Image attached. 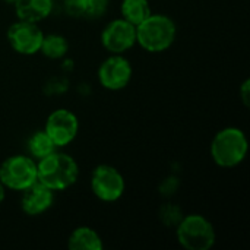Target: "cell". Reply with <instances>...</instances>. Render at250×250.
<instances>
[{
    "label": "cell",
    "instance_id": "6",
    "mask_svg": "<svg viewBox=\"0 0 250 250\" xmlns=\"http://www.w3.org/2000/svg\"><path fill=\"white\" fill-rule=\"evenodd\" d=\"M125 189V177L113 166L101 164L91 174V190L103 202H116L123 196Z\"/></svg>",
    "mask_w": 250,
    "mask_h": 250
},
{
    "label": "cell",
    "instance_id": "16",
    "mask_svg": "<svg viewBox=\"0 0 250 250\" xmlns=\"http://www.w3.org/2000/svg\"><path fill=\"white\" fill-rule=\"evenodd\" d=\"M56 149L57 146L44 130H38L32 133L28 139V151L34 160H41L50 155L51 152H54Z\"/></svg>",
    "mask_w": 250,
    "mask_h": 250
},
{
    "label": "cell",
    "instance_id": "5",
    "mask_svg": "<svg viewBox=\"0 0 250 250\" xmlns=\"http://www.w3.org/2000/svg\"><path fill=\"white\" fill-rule=\"evenodd\" d=\"M37 182V163L28 155H12L0 164V183L10 190L22 192Z\"/></svg>",
    "mask_w": 250,
    "mask_h": 250
},
{
    "label": "cell",
    "instance_id": "10",
    "mask_svg": "<svg viewBox=\"0 0 250 250\" xmlns=\"http://www.w3.org/2000/svg\"><path fill=\"white\" fill-rule=\"evenodd\" d=\"M79 130V122L75 113L59 108L54 110L45 122L44 132L50 136V139L54 142L57 148H63L69 145L78 135Z\"/></svg>",
    "mask_w": 250,
    "mask_h": 250
},
{
    "label": "cell",
    "instance_id": "22",
    "mask_svg": "<svg viewBox=\"0 0 250 250\" xmlns=\"http://www.w3.org/2000/svg\"><path fill=\"white\" fill-rule=\"evenodd\" d=\"M63 1H64V0H63Z\"/></svg>",
    "mask_w": 250,
    "mask_h": 250
},
{
    "label": "cell",
    "instance_id": "20",
    "mask_svg": "<svg viewBox=\"0 0 250 250\" xmlns=\"http://www.w3.org/2000/svg\"><path fill=\"white\" fill-rule=\"evenodd\" d=\"M4 196H6V188L0 183V205H1L3 201H4Z\"/></svg>",
    "mask_w": 250,
    "mask_h": 250
},
{
    "label": "cell",
    "instance_id": "12",
    "mask_svg": "<svg viewBox=\"0 0 250 250\" xmlns=\"http://www.w3.org/2000/svg\"><path fill=\"white\" fill-rule=\"evenodd\" d=\"M13 4L18 19L35 23L44 21L53 10V0H15Z\"/></svg>",
    "mask_w": 250,
    "mask_h": 250
},
{
    "label": "cell",
    "instance_id": "13",
    "mask_svg": "<svg viewBox=\"0 0 250 250\" xmlns=\"http://www.w3.org/2000/svg\"><path fill=\"white\" fill-rule=\"evenodd\" d=\"M67 248L70 250H103L104 243L95 230L89 227H78L70 233Z\"/></svg>",
    "mask_w": 250,
    "mask_h": 250
},
{
    "label": "cell",
    "instance_id": "9",
    "mask_svg": "<svg viewBox=\"0 0 250 250\" xmlns=\"http://www.w3.org/2000/svg\"><path fill=\"white\" fill-rule=\"evenodd\" d=\"M101 42L110 54H125L136 44V26L123 18L114 19L103 29Z\"/></svg>",
    "mask_w": 250,
    "mask_h": 250
},
{
    "label": "cell",
    "instance_id": "8",
    "mask_svg": "<svg viewBox=\"0 0 250 250\" xmlns=\"http://www.w3.org/2000/svg\"><path fill=\"white\" fill-rule=\"evenodd\" d=\"M132 73V64L123 54H110L98 67V81L108 91H120L129 85Z\"/></svg>",
    "mask_w": 250,
    "mask_h": 250
},
{
    "label": "cell",
    "instance_id": "19",
    "mask_svg": "<svg viewBox=\"0 0 250 250\" xmlns=\"http://www.w3.org/2000/svg\"><path fill=\"white\" fill-rule=\"evenodd\" d=\"M240 97H242V101L245 104V107H249L250 105V81L246 79L242 86H240Z\"/></svg>",
    "mask_w": 250,
    "mask_h": 250
},
{
    "label": "cell",
    "instance_id": "18",
    "mask_svg": "<svg viewBox=\"0 0 250 250\" xmlns=\"http://www.w3.org/2000/svg\"><path fill=\"white\" fill-rule=\"evenodd\" d=\"M160 218L167 227H176L183 218V212L174 204H164L160 209Z\"/></svg>",
    "mask_w": 250,
    "mask_h": 250
},
{
    "label": "cell",
    "instance_id": "7",
    "mask_svg": "<svg viewBox=\"0 0 250 250\" xmlns=\"http://www.w3.org/2000/svg\"><path fill=\"white\" fill-rule=\"evenodd\" d=\"M44 34L35 22L18 19L7 29V41L13 51L32 56L40 51Z\"/></svg>",
    "mask_w": 250,
    "mask_h": 250
},
{
    "label": "cell",
    "instance_id": "4",
    "mask_svg": "<svg viewBox=\"0 0 250 250\" xmlns=\"http://www.w3.org/2000/svg\"><path fill=\"white\" fill-rule=\"evenodd\" d=\"M176 237L186 250H209L217 240V233L209 220L199 214L183 215L176 226Z\"/></svg>",
    "mask_w": 250,
    "mask_h": 250
},
{
    "label": "cell",
    "instance_id": "2",
    "mask_svg": "<svg viewBox=\"0 0 250 250\" xmlns=\"http://www.w3.org/2000/svg\"><path fill=\"white\" fill-rule=\"evenodd\" d=\"M177 26L167 15L151 13L136 26V42L149 53H161L170 48L176 40Z\"/></svg>",
    "mask_w": 250,
    "mask_h": 250
},
{
    "label": "cell",
    "instance_id": "1",
    "mask_svg": "<svg viewBox=\"0 0 250 250\" xmlns=\"http://www.w3.org/2000/svg\"><path fill=\"white\" fill-rule=\"evenodd\" d=\"M78 177L79 166L69 154L54 151L37 163V180L53 192L69 189Z\"/></svg>",
    "mask_w": 250,
    "mask_h": 250
},
{
    "label": "cell",
    "instance_id": "21",
    "mask_svg": "<svg viewBox=\"0 0 250 250\" xmlns=\"http://www.w3.org/2000/svg\"><path fill=\"white\" fill-rule=\"evenodd\" d=\"M7 1H12V3H13V1H15V0H7Z\"/></svg>",
    "mask_w": 250,
    "mask_h": 250
},
{
    "label": "cell",
    "instance_id": "17",
    "mask_svg": "<svg viewBox=\"0 0 250 250\" xmlns=\"http://www.w3.org/2000/svg\"><path fill=\"white\" fill-rule=\"evenodd\" d=\"M67 50H69L67 40L59 34L44 35L42 42H41V48H40V51L51 60H57V59L64 57Z\"/></svg>",
    "mask_w": 250,
    "mask_h": 250
},
{
    "label": "cell",
    "instance_id": "14",
    "mask_svg": "<svg viewBox=\"0 0 250 250\" xmlns=\"http://www.w3.org/2000/svg\"><path fill=\"white\" fill-rule=\"evenodd\" d=\"M66 10L72 16L100 18L107 12L108 0H64Z\"/></svg>",
    "mask_w": 250,
    "mask_h": 250
},
{
    "label": "cell",
    "instance_id": "11",
    "mask_svg": "<svg viewBox=\"0 0 250 250\" xmlns=\"http://www.w3.org/2000/svg\"><path fill=\"white\" fill-rule=\"evenodd\" d=\"M54 202V192L38 180L22 190L21 208L26 215L35 217L47 212Z\"/></svg>",
    "mask_w": 250,
    "mask_h": 250
},
{
    "label": "cell",
    "instance_id": "3",
    "mask_svg": "<svg viewBox=\"0 0 250 250\" xmlns=\"http://www.w3.org/2000/svg\"><path fill=\"white\" fill-rule=\"evenodd\" d=\"M211 157L223 168H233L243 163L249 151V142L242 129H221L211 142Z\"/></svg>",
    "mask_w": 250,
    "mask_h": 250
},
{
    "label": "cell",
    "instance_id": "15",
    "mask_svg": "<svg viewBox=\"0 0 250 250\" xmlns=\"http://www.w3.org/2000/svg\"><path fill=\"white\" fill-rule=\"evenodd\" d=\"M120 12L122 18L135 26H138L152 13L148 0H123Z\"/></svg>",
    "mask_w": 250,
    "mask_h": 250
}]
</instances>
